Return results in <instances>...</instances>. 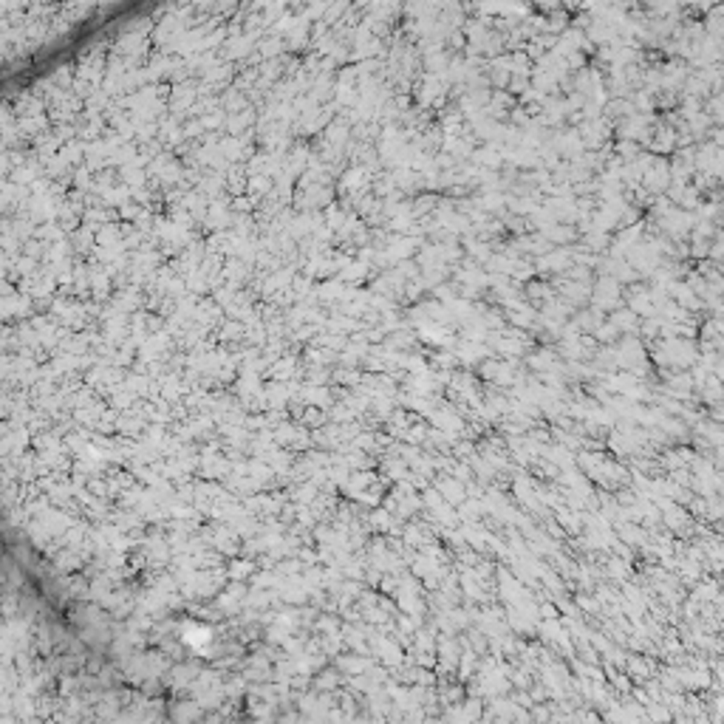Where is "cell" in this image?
Listing matches in <instances>:
<instances>
[{
    "label": "cell",
    "instance_id": "obj_6",
    "mask_svg": "<svg viewBox=\"0 0 724 724\" xmlns=\"http://www.w3.org/2000/svg\"><path fill=\"white\" fill-rule=\"evenodd\" d=\"M696 594H699L702 600H716V586H713V583H702Z\"/></svg>",
    "mask_w": 724,
    "mask_h": 724
},
{
    "label": "cell",
    "instance_id": "obj_2",
    "mask_svg": "<svg viewBox=\"0 0 724 724\" xmlns=\"http://www.w3.org/2000/svg\"><path fill=\"white\" fill-rule=\"evenodd\" d=\"M673 297H676V303H679V305H685V308H687V312H699V308H704L702 297H699L687 283H676V286H673Z\"/></svg>",
    "mask_w": 724,
    "mask_h": 724
},
{
    "label": "cell",
    "instance_id": "obj_1",
    "mask_svg": "<svg viewBox=\"0 0 724 724\" xmlns=\"http://www.w3.org/2000/svg\"><path fill=\"white\" fill-rule=\"evenodd\" d=\"M665 354H668V360H671L673 365H690V362H696V357H699L696 345L687 343V340H671V343L665 345Z\"/></svg>",
    "mask_w": 724,
    "mask_h": 724
},
{
    "label": "cell",
    "instance_id": "obj_3",
    "mask_svg": "<svg viewBox=\"0 0 724 724\" xmlns=\"http://www.w3.org/2000/svg\"><path fill=\"white\" fill-rule=\"evenodd\" d=\"M699 390H702V402H704V404H710V407L724 402V382H718L713 374L707 376V382H704Z\"/></svg>",
    "mask_w": 724,
    "mask_h": 724
},
{
    "label": "cell",
    "instance_id": "obj_4",
    "mask_svg": "<svg viewBox=\"0 0 724 724\" xmlns=\"http://www.w3.org/2000/svg\"><path fill=\"white\" fill-rule=\"evenodd\" d=\"M704 114L710 117L713 128H724V91L713 93V96L704 102Z\"/></svg>",
    "mask_w": 724,
    "mask_h": 724
},
{
    "label": "cell",
    "instance_id": "obj_5",
    "mask_svg": "<svg viewBox=\"0 0 724 724\" xmlns=\"http://www.w3.org/2000/svg\"><path fill=\"white\" fill-rule=\"evenodd\" d=\"M690 224H693V216H687V213H673L671 216V232L673 235H687Z\"/></svg>",
    "mask_w": 724,
    "mask_h": 724
}]
</instances>
